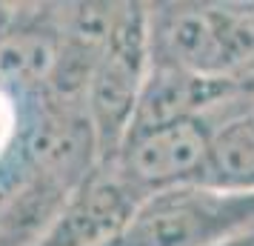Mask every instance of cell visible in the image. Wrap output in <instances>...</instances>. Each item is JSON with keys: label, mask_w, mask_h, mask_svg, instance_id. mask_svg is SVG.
<instances>
[{"label": "cell", "mask_w": 254, "mask_h": 246, "mask_svg": "<svg viewBox=\"0 0 254 246\" xmlns=\"http://www.w3.org/2000/svg\"><path fill=\"white\" fill-rule=\"evenodd\" d=\"M151 63L206 81L254 75V3H146Z\"/></svg>", "instance_id": "obj_1"}, {"label": "cell", "mask_w": 254, "mask_h": 246, "mask_svg": "<svg viewBox=\"0 0 254 246\" xmlns=\"http://www.w3.org/2000/svg\"><path fill=\"white\" fill-rule=\"evenodd\" d=\"M246 235H254V192L191 183L143 198L109 246H226Z\"/></svg>", "instance_id": "obj_2"}, {"label": "cell", "mask_w": 254, "mask_h": 246, "mask_svg": "<svg viewBox=\"0 0 254 246\" xmlns=\"http://www.w3.org/2000/svg\"><path fill=\"white\" fill-rule=\"evenodd\" d=\"M149 69V9L146 3H117L86 92V115L97 141L100 164L115 161L126 141Z\"/></svg>", "instance_id": "obj_3"}, {"label": "cell", "mask_w": 254, "mask_h": 246, "mask_svg": "<svg viewBox=\"0 0 254 246\" xmlns=\"http://www.w3.org/2000/svg\"><path fill=\"white\" fill-rule=\"evenodd\" d=\"M211 138L214 120L208 115L177 117L131 132L109 164L140 198H149L166 189L203 183Z\"/></svg>", "instance_id": "obj_4"}, {"label": "cell", "mask_w": 254, "mask_h": 246, "mask_svg": "<svg viewBox=\"0 0 254 246\" xmlns=\"http://www.w3.org/2000/svg\"><path fill=\"white\" fill-rule=\"evenodd\" d=\"M140 195L112 164H97L63 200L35 246H109L134 215Z\"/></svg>", "instance_id": "obj_5"}, {"label": "cell", "mask_w": 254, "mask_h": 246, "mask_svg": "<svg viewBox=\"0 0 254 246\" xmlns=\"http://www.w3.org/2000/svg\"><path fill=\"white\" fill-rule=\"evenodd\" d=\"M63 49V6H12L0 32V86L32 100L43 94Z\"/></svg>", "instance_id": "obj_6"}, {"label": "cell", "mask_w": 254, "mask_h": 246, "mask_svg": "<svg viewBox=\"0 0 254 246\" xmlns=\"http://www.w3.org/2000/svg\"><path fill=\"white\" fill-rule=\"evenodd\" d=\"M26 129V100L0 86V189L20 175V143Z\"/></svg>", "instance_id": "obj_7"}, {"label": "cell", "mask_w": 254, "mask_h": 246, "mask_svg": "<svg viewBox=\"0 0 254 246\" xmlns=\"http://www.w3.org/2000/svg\"><path fill=\"white\" fill-rule=\"evenodd\" d=\"M226 246H254V235H246V238H237V241H231Z\"/></svg>", "instance_id": "obj_8"}]
</instances>
